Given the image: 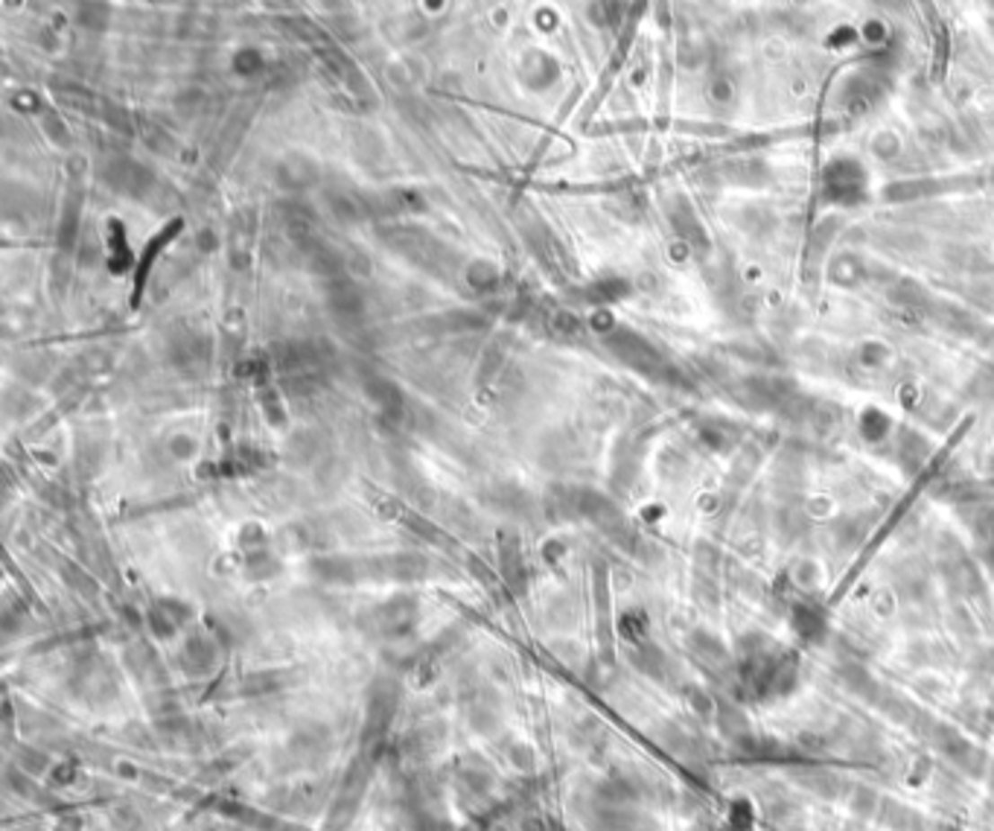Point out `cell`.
Masks as SVG:
<instances>
[{
    "instance_id": "6da1fadb",
    "label": "cell",
    "mask_w": 994,
    "mask_h": 831,
    "mask_svg": "<svg viewBox=\"0 0 994 831\" xmlns=\"http://www.w3.org/2000/svg\"><path fill=\"white\" fill-rule=\"evenodd\" d=\"M607 344H610V350L619 356L624 365H630V367H636V371H642V374L665 376L671 371L668 362L662 359V353L654 348V344L645 341L642 336H636V332L621 330V332H615V336H610Z\"/></svg>"
},
{
    "instance_id": "7a4b0ae2",
    "label": "cell",
    "mask_w": 994,
    "mask_h": 831,
    "mask_svg": "<svg viewBox=\"0 0 994 831\" xmlns=\"http://www.w3.org/2000/svg\"><path fill=\"white\" fill-rule=\"evenodd\" d=\"M371 619L380 633L400 636L414 624V619H418V607H414L411 598H394V601H385L383 607H376Z\"/></svg>"
},
{
    "instance_id": "3957f363",
    "label": "cell",
    "mask_w": 994,
    "mask_h": 831,
    "mask_svg": "<svg viewBox=\"0 0 994 831\" xmlns=\"http://www.w3.org/2000/svg\"><path fill=\"white\" fill-rule=\"evenodd\" d=\"M860 190H863V175H860V170L855 164L840 161L825 172V193L831 199H837V201L858 199Z\"/></svg>"
},
{
    "instance_id": "277c9868",
    "label": "cell",
    "mask_w": 994,
    "mask_h": 831,
    "mask_svg": "<svg viewBox=\"0 0 994 831\" xmlns=\"http://www.w3.org/2000/svg\"><path fill=\"white\" fill-rule=\"evenodd\" d=\"M213 659H216V650H213V645L207 642V639L193 636L190 642L184 645V668H190L193 674L207 671L213 665Z\"/></svg>"
},
{
    "instance_id": "5b68a950",
    "label": "cell",
    "mask_w": 994,
    "mask_h": 831,
    "mask_svg": "<svg viewBox=\"0 0 994 831\" xmlns=\"http://www.w3.org/2000/svg\"><path fill=\"white\" fill-rule=\"evenodd\" d=\"M368 391H371V400H374L383 411H391V414H394V411H400V391H397L391 383H388V379L374 376L371 383H368Z\"/></svg>"
}]
</instances>
